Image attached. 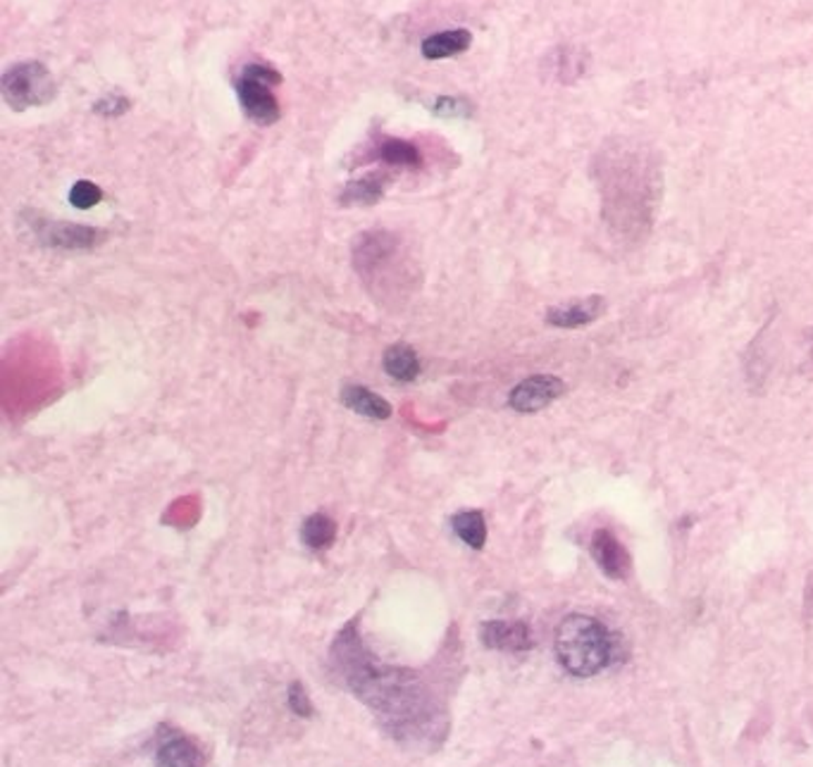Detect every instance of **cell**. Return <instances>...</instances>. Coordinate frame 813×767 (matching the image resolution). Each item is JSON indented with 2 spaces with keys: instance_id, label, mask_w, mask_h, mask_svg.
<instances>
[{
  "instance_id": "1",
  "label": "cell",
  "mask_w": 813,
  "mask_h": 767,
  "mask_svg": "<svg viewBox=\"0 0 813 767\" xmlns=\"http://www.w3.org/2000/svg\"><path fill=\"white\" fill-rule=\"evenodd\" d=\"M356 632H346L334 647L342 674L354 686V692L371 705L382 723L392 729L398 739H429L441 723V705L432 689H427L420 677L406 670H394L375 663L363 653Z\"/></svg>"
},
{
  "instance_id": "2",
  "label": "cell",
  "mask_w": 813,
  "mask_h": 767,
  "mask_svg": "<svg viewBox=\"0 0 813 767\" xmlns=\"http://www.w3.org/2000/svg\"><path fill=\"white\" fill-rule=\"evenodd\" d=\"M554 649L561 668L573 677H594L613 661V637L606 624L582 612L559 624Z\"/></svg>"
},
{
  "instance_id": "3",
  "label": "cell",
  "mask_w": 813,
  "mask_h": 767,
  "mask_svg": "<svg viewBox=\"0 0 813 767\" xmlns=\"http://www.w3.org/2000/svg\"><path fill=\"white\" fill-rule=\"evenodd\" d=\"M282 84V74L268 65H247L237 80V96L243 115L260 127H270L282 117V107L274 98V86Z\"/></svg>"
},
{
  "instance_id": "4",
  "label": "cell",
  "mask_w": 813,
  "mask_h": 767,
  "mask_svg": "<svg viewBox=\"0 0 813 767\" xmlns=\"http://www.w3.org/2000/svg\"><path fill=\"white\" fill-rule=\"evenodd\" d=\"M0 91H3V98L12 111L22 113L29 107L51 103L58 94V86L49 67L39 60H29V63H18L6 70L3 80H0Z\"/></svg>"
},
{
  "instance_id": "5",
  "label": "cell",
  "mask_w": 813,
  "mask_h": 767,
  "mask_svg": "<svg viewBox=\"0 0 813 767\" xmlns=\"http://www.w3.org/2000/svg\"><path fill=\"white\" fill-rule=\"evenodd\" d=\"M351 251H354V267L365 282H371L382 272V267L392 265V260L402 251V241L387 229H371V232L356 237Z\"/></svg>"
},
{
  "instance_id": "6",
  "label": "cell",
  "mask_w": 813,
  "mask_h": 767,
  "mask_svg": "<svg viewBox=\"0 0 813 767\" xmlns=\"http://www.w3.org/2000/svg\"><path fill=\"white\" fill-rule=\"evenodd\" d=\"M39 239L51 245V249H63V251H91L98 249L105 241V232L96 227L86 224H72V222H45L39 220Z\"/></svg>"
},
{
  "instance_id": "7",
  "label": "cell",
  "mask_w": 813,
  "mask_h": 767,
  "mask_svg": "<svg viewBox=\"0 0 813 767\" xmlns=\"http://www.w3.org/2000/svg\"><path fill=\"white\" fill-rule=\"evenodd\" d=\"M565 393V384L551 375H534L518 384L509 396V406L518 412H540Z\"/></svg>"
},
{
  "instance_id": "8",
  "label": "cell",
  "mask_w": 813,
  "mask_h": 767,
  "mask_svg": "<svg viewBox=\"0 0 813 767\" xmlns=\"http://www.w3.org/2000/svg\"><path fill=\"white\" fill-rule=\"evenodd\" d=\"M482 641L489 649L523 653L532 649V632L525 622L492 620V622L482 624Z\"/></svg>"
},
{
  "instance_id": "9",
  "label": "cell",
  "mask_w": 813,
  "mask_h": 767,
  "mask_svg": "<svg viewBox=\"0 0 813 767\" xmlns=\"http://www.w3.org/2000/svg\"><path fill=\"white\" fill-rule=\"evenodd\" d=\"M158 767H204V750L181 732H163L156 748Z\"/></svg>"
},
{
  "instance_id": "10",
  "label": "cell",
  "mask_w": 813,
  "mask_h": 767,
  "mask_svg": "<svg viewBox=\"0 0 813 767\" xmlns=\"http://www.w3.org/2000/svg\"><path fill=\"white\" fill-rule=\"evenodd\" d=\"M592 556L602 572L611 579H623L630 572V554L608 529H596L592 536Z\"/></svg>"
},
{
  "instance_id": "11",
  "label": "cell",
  "mask_w": 813,
  "mask_h": 767,
  "mask_svg": "<svg viewBox=\"0 0 813 767\" xmlns=\"http://www.w3.org/2000/svg\"><path fill=\"white\" fill-rule=\"evenodd\" d=\"M604 305L606 301L602 296H590L585 301L554 305V308H549L546 313V322L551 327H559V329L585 327V325H592V322L604 313Z\"/></svg>"
},
{
  "instance_id": "12",
  "label": "cell",
  "mask_w": 813,
  "mask_h": 767,
  "mask_svg": "<svg viewBox=\"0 0 813 767\" xmlns=\"http://www.w3.org/2000/svg\"><path fill=\"white\" fill-rule=\"evenodd\" d=\"M342 403L354 412H358V416L363 418H371V420L392 418V406L385 401V398L377 396L371 389L358 387V384H348V387L342 389Z\"/></svg>"
},
{
  "instance_id": "13",
  "label": "cell",
  "mask_w": 813,
  "mask_h": 767,
  "mask_svg": "<svg viewBox=\"0 0 813 767\" xmlns=\"http://www.w3.org/2000/svg\"><path fill=\"white\" fill-rule=\"evenodd\" d=\"M472 43L468 29H449V32L432 34L423 41V55L427 60H444L466 53Z\"/></svg>"
},
{
  "instance_id": "14",
  "label": "cell",
  "mask_w": 813,
  "mask_h": 767,
  "mask_svg": "<svg viewBox=\"0 0 813 767\" xmlns=\"http://www.w3.org/2000/svg\"><path fill=\"white\" fill-rule=\"evenodd\" d=\"M387 183L389 179L382 177L379 172H371L361 179L348 181L342 193V203L344 206H375L377 201H382V196H385Z\"/></svg>"
},
{
  "instance_id": "15",
  "label": "cell",
  "mask_w": 813,
  "mask_h": 767,
  "mask_svg": "<svg viewBox=\"0 0 813 767\" xmlns=\"http://www.w3.org/2000/svg\"><path fill=\"white\" fill-rule=\"evenodd\" d=\"M385 372L396 381H416L420 375V360L408 344H394L385 353Z\"/></svg>"
},
{
  "instance_id": "16",
  "label": "cell",
  "mask_w": 813,
  "mask_h": 767,
  "mask_svg": "<svg viewBox=\"0 0 813 767\" xmlns=\"http://www.w3.org/2000/svg\"><path fill=\"white\" fill-rule=\"evenodd\" d=\"M301 539L303 544L313 550H325L336 539V525L334 519L325 513H313L303 519L301 525Z\"/></svg>"
},
{
  "instance_id": "17",
  "label": "cell",
  "mask_w": 813,
  "mask_h": 767,
  "mask_svg": "<svg viewBox=\"0 0 813 767\" xmlns=\"http://www.w3.org/2000/svg\"><path fill=\"white\" fill-rule=\"evenodd\" d=\"M377 158L392 167H402V170H418L423 165L420 150L402 139H385L377 148Z\"/></svg>"
},
{
  "instance_id": "18",
  "label": "cell",
  "mask_w": 813,
  "mask_h": 767,
  "mask_svg": "<svg viewBox=\"0 0 813 767\" xmlns=\"http://www.w3.org/2000/svg\"><path fill=\"white\" fill-rule=\"evenodd\" d=\"M451 527L458 539L475 550H480L487 542V523L480 511H463V513L454 515Z\"/></svg>"
},
{
  "instance_id": "19",
  "label": "cell",
  "mask_w": 813,
  "mask_h": 767,
  "mask_svg": "<svg viewBox=\"0 0 813 767\" xmlns=\"http://www.w3.org/2000/svg\"><path fill=\"white\" fill-rule=\"evenodd\" d=\"M101 198H103V191L96 187V183H91L86 179L76 181L70 191V203L80 210H88V208L98 206Z\"/></svg>"
},
{
  "instance_id": "20",
  "label": "cell",
  "mask_w": 813,
  "mask_h": 767,
  "mask_svg": "<svg viewBox=\"0 0 813 767\" xmlns=\"http://www.w3.org/2000/svg\"><path fill=\"white\" fill-rule=\"evenodd\" d=\"M432 113L444 115V117H468L472 113V107L468 101L463 98H454V96H439L432 103Z\"/></svg>"
},
{
  "instance_id": "21",
  "label": "cell",
  "mask_w": 813,
  "mask_h": 767,
  "mask_svg": "<svg viewBox=\"0 0 813 767\" xmlns=\"http://www.w3.org/2000/svg\"><path fill=\"white\" fill-rule=\"evenodd\" d=\"M129 107H132V103H129V98H127V96H122V94H111V96H103V98L94 105V113H98L101 117H107V119H111V117L125 115V113L129 111Z\"/></svg>"
},
{
  "instance_id": "22",
  "label": "cell",
  "mask_w": 813,
  "mask_h": 767,
  "mask_svg": "<svg viewBox=\"0 0 813 767\" xmlns=\"http://www.w3.org/2000/svg\"><path fill=\"white\" fill-rule=\"evenodd\" d=\"M289 705L294 708L299 715H311L313 713V705L309 701V696H305V692L301 689V684H294L291 686L289 692Z\"/></svg>"
}]
</instances>
